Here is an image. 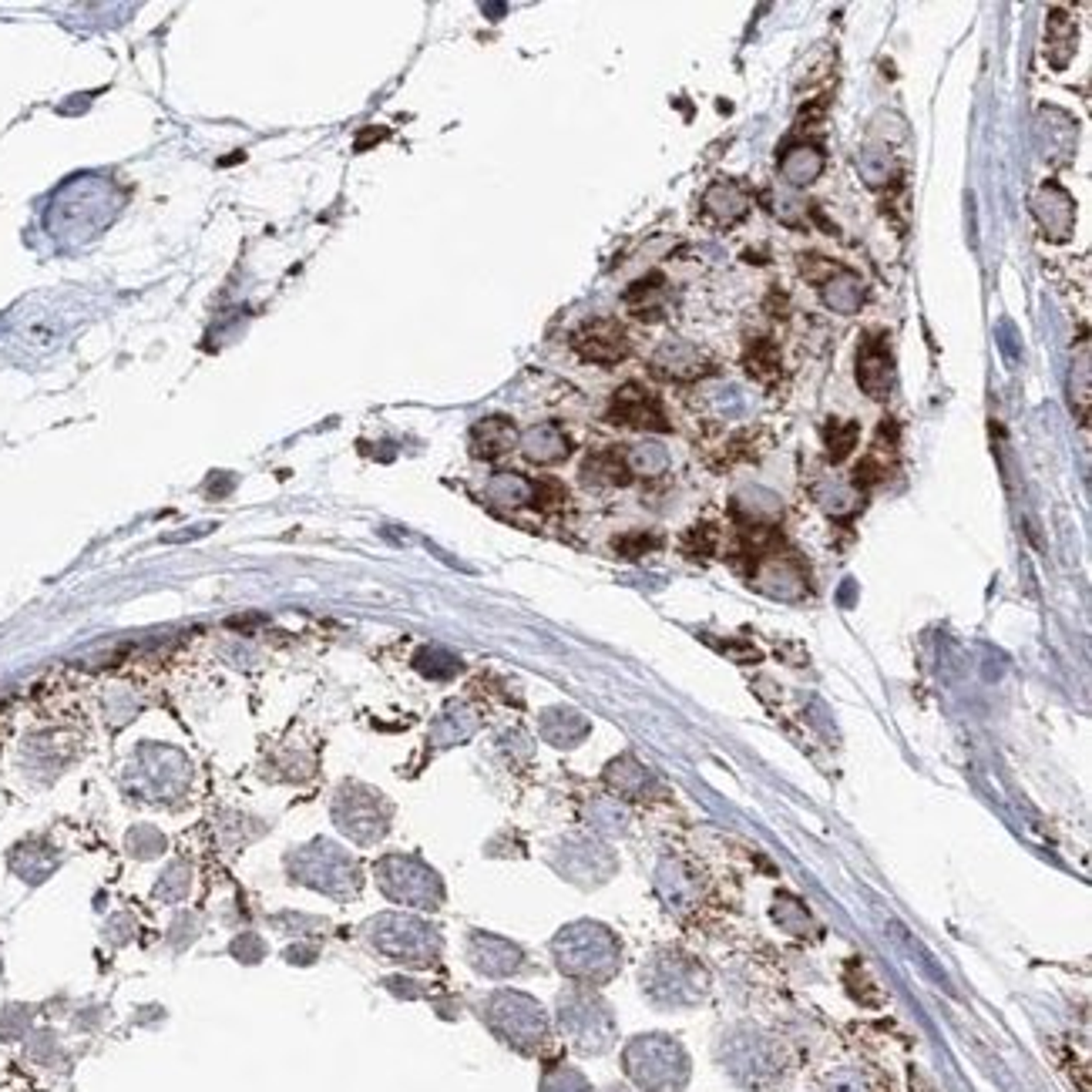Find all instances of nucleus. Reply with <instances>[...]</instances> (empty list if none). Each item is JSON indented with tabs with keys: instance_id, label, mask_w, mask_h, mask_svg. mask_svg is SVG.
<instances>
[{
	"instance_id": "nucleus-4",
	"label": "nucleus",
	"mask_w": 1092,
	"mask_h": 1092,
	"mask_svg": "<svg viewBox=\"0 0 1092 1092\" xmlns=\"http://www.w3.org/2000/svg\"><path fill=\"white\" fill-rule=\"evenodd\" d=\"M514 441H518V431H514V423L508 417H485L474 427V450L481 458H498Z\"/></svg>"
},
{
	"instance_id": "nucleus-3",
	"label": "nucleus",
	"mask_w": 1092,
	"mask_h": 1092,
	"mask_svg": "<svg viewBox=\"0 0 1092 1092\" xmlns=\"http://www.w3.org/2000/svg\"><path fill=\"white\" fill-rule=\"evenodd\" d=\"M857 380L864 384V390L871 396H884L890 387V357L884 350V344H867L857 360Z\"/></svg>"
},
{
	"instance_id": "nucleus-2",
	"label": "nucleus",
	"mask_w": 1092,
	"mask_h": 1092,
	"mask_svg": "<svg viewBox=\"0 0 1092 1092\" xmlns=\"http://www.w3.org/2000/svg\"><path fill=\"white\" fill-rule=\"evenodd\" d=\"M608 414L616 417V423H629V427H649V431H670V423L662 417L659 400L652 394H645L643 387H622L612 400V410Z\"/></svg>"
},
{
	"instance_id": "nucleus-1",
	"label": "nucleus",
	"mask_w": 1092,
	"mask_h": 1092,
	"mask_svg": "<svg viewBox=\"0 0 1092 1092\" xmlns=\"http://www.w3.org/2000/svg\"><path fill=\"white\" fill-rule=\"evenodd\" d=\"M575 350L581 360L618 363L622 357H629V336L616 319H595L575 333Z\"/></svg>"
},
{
	"instance_id": "nucleus-6",
	"label": "nucleus",
	"mask_w": 1092,
	"mask_h": 1092,
	"mask_svg": "<svg viewBox=\"0 0 1092 1092\" xmlns=\"http://www.w3.org/2000/svg\"><path fill=\"white\" fill-rule=\"evenodd\" d=\"M854 441H857V423L834 421L827 427V444H830V458H834V461L847 458V450L854 448Z\"/></svg>"
},
{
	"instance_id": "nucleus-5",
	"label": "nucleus",
	"mask_w": 1092,
	"mask_h": 1092,
	"mask_svg": "<svg viewBox=\"0 0 1092 1092\" xmlns=\"http://www.w3.org/2000/svg\"><path fill=\"white\" fill-rule=\"evenodd\" d=\"M747 370L757 380H770L776 370H780V353H776V346L770 344V340L753 344V350H749V357H747Z\"/></svg>"
}]
</instances>
